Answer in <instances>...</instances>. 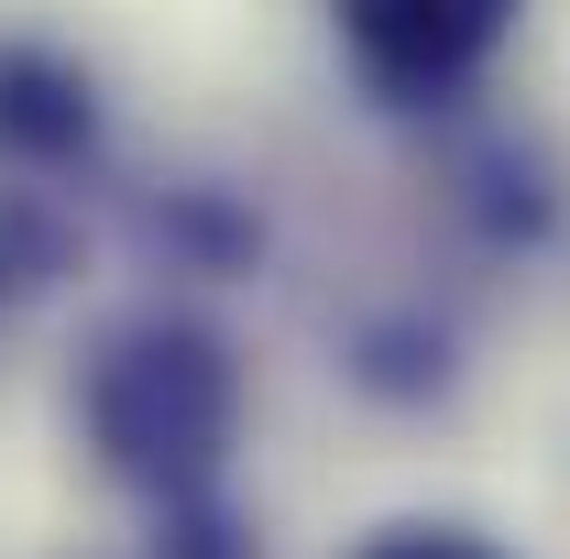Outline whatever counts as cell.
<instances>
[{
    "label": "cell",
    "instance_id": "7a4b0ae2",
    "mask_svg": "<svg viewBox=\"0 0 570 559\" xmlns=\"http://www.w3.org/2000/svg\"><path fill=\"white\" fill-rule=\"evenodd\" d=\"M527 0H330L352 67L384 99H450L461 77H483L504 56Z\"/></svg>",
    "mask_w": 570,
    "mask_h": 559
},
{
    "label": "cell",
    "instance_id": "277c9868",
    "mask_svg": "<svg viewBox=\"0 0 570 559\" xmlns=\"http://www.w3.org/2000/svg\"><path fill=\"white\" fill-rule=\"evenodd\" d=\"M362 559H504V549H483L472 527H384Z\"/></svg>",
    "mask_w": 570,
    "mask_h": 559
},
{
    "label": "cell",
    "instance_id": "3957f363",
    "mask_svg": "<svg viewBox=\"0 0 570 559\" xmlns=\"http://www.w3.org/2000/svg\"><path fill=\"white\" fill-rule=\"evenodd\" d=\"M88 133H99L88 67L56 56V45H33V33H11V45H0V154H11V165H67Z\"/></svg>",
    "mask_w": 570,
    "mask_h": 559
},
{
    "label": "cell",
    "instance_id": "6da1fadb",
    "mask_svg": "<svg viewBox=\"0 0 570 559\" xmlns=\"http://www.w3.org/2000/svg\"><path fill=\"white\" fill-rule=\"evenodd\" d=\"M230 351L187 318H142L99 351L88 373V439L110 450V472L132 483H198L219 450H230Z\"/></svg>",
    "mask_w": 570,
    "mask_h": 559
}]
</instances>
